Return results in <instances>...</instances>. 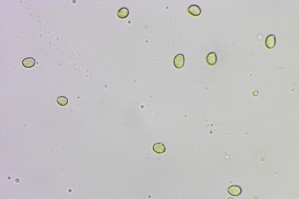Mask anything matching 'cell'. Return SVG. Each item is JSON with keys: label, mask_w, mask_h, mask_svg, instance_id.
Here are the masks:
<instances>
[{"label": "cell", "mask_w": 299, "mask_h": 199, "mask_svg": "<svg viewBox=\"0 0 299 199\" xmlns=\"http://www.w3.org/2000/svg\"><path fill=\"white\" fill-rule=\"evenodd\" d=\"M276 43L275 36L273 34L268 36L265 40V44L267 48H272L274 47Z\"/></svg>", "instance_id": "cell-6"}, {"label": "cell", "mask_w": 299, "mask_h": 199, "mask_svg": "<svg viewBox=\"0 0 299 199\" xmlns=\"http://www.w3.org/2000/svg\"><path fill=\"white\" fill-rule=\"evenodd\" d=\"M173 64L175 67L178 69L183 67L185 62V58L183 55L179 54L176 55L173 60Z\"/></svg>", "instance_id": "cell-1"}, {"label": "cell", "mask_w": 299, "mask_h": 199, "mask_svg": "<svg viewBox=\"0 0 299 199\" xmlns=\"http://www.w3.org/2000/svg\"><path fill=\"white\" fill-rule=\"evenodd\" d=\"M57 102L60 105L64 106L67 104L68 100L67 98L64 96H60L58 97L57 99Z\"/></svg>", "instance_id": "cell-9"}, {"label": "cell", "mask_w": 299, "mask_h": 199, "mask_svg": "<svg viewBox=\"0 0 299 199\" xmlns=\"http://www.w3.org/2000/svg\"><path fill=\"white\" fill-rule=\"evenodd\" d=\"M187 11L190 14L194 16H199L201 13L200 7L194 4L190 6L188 8Z\"/></svg>", "instance_id": "cell-2"}, {"label": "cell", "mask_w": 299, "mask_h": 199, "mask_svg": "<svg viewBox=\"0 0 299 199\" xmlns=\"http://www.w3.org/2000/svg\"><path fill=\"white\" fill-rule=\"evenodd\" d=\"M129 14V11L126 8H122L120 9L117 12V16L120 18L124 19L126 18Z\"/></svg>", "instance_id": "cell-8"}, {"label": "cell", "mask_w": 299, "mask_h": 199, "mask_svg": "<svg viewBox=\"0 0 299 199\" xmlns=\"http://www.w3.org/2000/svg\"><path fill=\"white\" fill-rule=\"evenodd\" d=\"M206 60L209 65L213 66L215 65L217 60V57L215 53L212 52L208 53L206 56Z\"/></svg>", "instance_id": "cell-5"}, {"label": "cell", "mask_w": 299, "mask_h": 199, "mask_svg": "<svg viewBox=\"0 0 299 199\" xmlns=\"http://www.w3.org/2000/svg\"><path fill=\"white\" fill-rule=\"evenodd\" d=\"M241 192V188L237 186H231L228 189V193L233 196H238L240 194Z\"/></svg>", "instance_id": "cell-7"}, {"label": "cell", "mask_w": 299, "mask_h": 199, "mask_svg": "<svg viewBox=\"0 0 299 199\" xmlns=\"http://www.w3.org/2000/svg\"><path fill=\"white\" fill-rule=\"evenodd\" d=\"M36 63L35 60L32 57H28L24 59L22 61L23 66L27 68H30L34 67Z\"/></svg>", "instance_id": "cell-3"}, {"label": "cell", "mask_w": 299, "mask_h": 199, "mask_svg": "<svg viewBox=\"0 0 299 199\" xmlns=\"http://www.w3.org/2000/svg\"><path fill=\"white\" fill-rule=\"evenodd\" d=\"M153 151L158 154H161L165 152L166 149L164 145L161 143H157L154 144L152 147Z\"/></svg>", "instance_id": "cell-4"}]
</instances>
